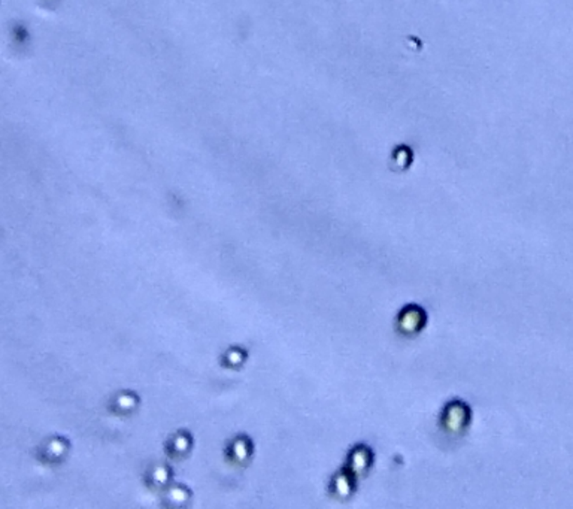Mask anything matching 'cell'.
<instances>
[{"instance_id": "obj_1", "label": "cell", "mask_w": 573, "mask_h": 509, "mask_svg": "<svg viewBox=\"0 0 573 509\" xmlns=\"http://www.w3.org/2000/svg\"><path fill=\"white\" fill-rule=\"evenodd\" d=\"M424 322L426 315L420 308H408V310H403V312L399 317V327L403 333L409 335L415 333V331H420Z\"/></svg>"}, {"instance_id": "obj_2", "label": "cell", "mask_w": 573, "mask_h": 509, "mask_svg": "<svg viewBox=\"0 0 573 509\" xmlns=\"http://www.w3.org/2000/svg\"><path fill=\"white\" fill-rule=\"evenodd\" d=\"M469 411L461 404H451L445 411V428L451 432H460L464 429V423H468Z\"/></svg>"}, {"instance_id": "obj_3", "label": "cell", "mask_w": 573, "mask_h": 509, "mask_svg": "<svg viewBox=\"0 0 573 509\" xmlns=\"http://www.w3.org/2000/svg\"><path fill=\"white\" fill-rule=\"evenodd\" d=\"M188 445H190L188 437L181 436V435H178L176 437H173L172 445H171V448H172L171 451H172V454H175V456L184 454V453H187V451H188Z\"/></svg>"}, {"instance_id": "obj_4", "label": "cell", "mask_w": 573, "mask_h": 509, "mask_svg": "<svg viewBox=\"0 0 573 509\" xmlns=\"http://www.w3.org/2000/svg\"><path fill=\"white\" fill-rule=\"evenodd\" d=\"M232 451L235 453L236 460H245L248 457V454H249V445H248V442L245 439H242V437H241V439L235 441V444L232 447Z\"/></svg>"}, {"instance_id": "obj_5", "label": "cell", "mask_w": 573, "mask_h": 509, "mask_svg": "<svg viewBox=\"0 0 573 509\" xmlns=\"http://www.w3.org/2000/svg\"><path fill=\"white\" fill-rule=\"evenodd\" d=\"M167 497H169V501L173 502L175 505H181L183 502H185L188 499V493L183 487H175V489L169 490V493H167Z\"/></svg>"}, {"instance_id": "obj_6", "label": "cell", "mask_w": 573, "mask_h": 509, "mask_svg": "<svg viewBox=\"0 0 573 509\" xmlns=\"http://www.w3.org/2000/svg\"><path fill=\"white\" fill-rule=\"evenodd\" d=\"M65 453H66V445L62 439H53L50 445H48V454H50L53 458H58Z\"/></svg>"}, {"instance_id": "obj_7", "label": "cell", "mask_w": 573, "mask_h": 509, "mask_svg": "<svg viewBox=\"0 0 573 509\" xmlns=\"http://www.w3.org/2000/svg\"><path fill=\"white\" fill-rule=\"evenodd\" d=\"M151 477H152V484L163 485L166 484L167 477H169V470H167L164 466H155L151 472Z\"/></svg>"}]
</instances>
